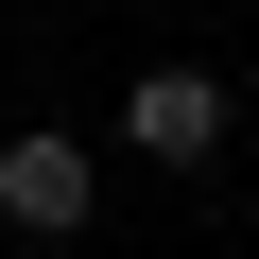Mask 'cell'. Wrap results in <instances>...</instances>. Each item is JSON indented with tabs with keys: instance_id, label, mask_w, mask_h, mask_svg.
<instances>
[{
	"instance_id": "6da1fadb",
	"label": "cell",
	"mask_w": 259,
	"mask_h": 259,
	"mask_svg": "<svg viewBox=\"0 0 259 259\" xmlns=\"http://www.w3.org/2000/svg\"><path fill=\"white\" fill-rule=\"evenodd\" d=\"M225 121H242V104H225V69H190V52H156L139 87L104 104V139L139 156V173H207V156H225Z\"/></svg>"
},
{
	"instance_id": "7a4b0ae2",
	"label": "cell",
	"mask_w": 259,
	"mask_h": 259,
	"mask_svg": "<svg viewBox=\"0 0 259 259\" xmlns=\"http://www.w3.org/2000/svg\"><path fill=\"white\" fill-rule=\"evenodd\" d=\"M87 207H104V156L69 121H18V139H0V225L18 242H87Z\"/></svg>"
}]
</instances>
